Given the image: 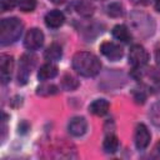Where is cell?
<instances>
[{"mask_svg":"<svg viewBox=\"0 0 160 160\" xmlns=\"http://www.w3.org/2000/svg\"><path fill=\"white\" fill-rule=\"evenodd\" d=\"M72 68L74 70L86 78L95 76L101 70V62L96 55L89 51H79L72 56Z\"/></svg>","mask_w":160,"mask_h":160,"instance_id":"1","label":"cell"},{"mask_svg":"<svg viewBox=\"0 0 160 160\" xmlns=\"http://www.w3.org/2000/svg\"><path fill=\"white\" fill-rule=\"evenodd\" d=\"M22 22L18 18H8L2 19L0 24V44L9 45L15 42L22 32Z\"/></svg>","mask_w":160,"mask_h":160,"instance_id":"2","label":"cell"},{"mask_svg":"<svg viewBox=\"0 0 160 160\" xmlns=\"http://www.w3.org/2000/svg\"><path fill=\"white\" fill-rule=\"evenodd\" d=\"M129 61L134 68H141V66L148 64L149 54L144 46L135 44L131 46V49L129 51Z\"/></svg>","mask_w":160,"mask_h":160,"instance_id":"3","label":"cell"},{"mask_svg":"<svg viewBox=\"0 0 160 160\" xmlns=\"http://www.w3.org/2000/svg\"><path fill=\"white\" fill-rule=\"evenodd\" d=\"M44 44V34L40 29H30L24 38V46L28 50H38Z\"/></svg>","mask_w":160,"mask_h":160,"instance_id":"4","label":"cell"},{"mask_svg":"<svg viewBox=\"0 0 160 160\" xmlns=\"http://www.w3.org/2000/svg\"><path fill=\"white\" fill-rule=\"evenodd\" d=\"M35 64L34 58H31L30 55H22L20 59V64H19V72H18V80L19 84L24 85L28 81V78L31 72V69Z\"/></svg>","mask_w":160,"mask_h":160,"instance_id":"5","label":"cell"},{"mask_svg":"<svg viewBox=\"0 0 160 160\" xmlns=\"http://www.w3.org/2000/svg\"><path fill=\"white\" fill-rule=\"evenodd\" d=\"M100 51L105 58H108L111 61H116V60L121 59V56L124 54L120 45H118L112 41H104L100 45Z\"/></svg>","mask_w":160,"mask_h":160,"instance_id":"6","label":"cell"},{"mask_svg":"<svg viewBox=\"0 0 160 160\" xmlns=\"http://www.w3.org/2000/svg\"><path fill=\"white\" fill-rule=\"evenodd\" d=\"M12 66H14L12 56H10L8 54H1L0 55V78H1L2 84H6L10 81Z\"/></svg>","mask_w":160,"mask_h":160,"instance_id":"7","label":"cell"},{"mask_svg":"<svg viewBox=\"0 0 160 160\" xmlns=\"http://www.w3.org/2000/svg\"><path fill=\"white\" fill-rule=\"evenodd\" d=\"M151 135L148 130V128L144 124H139L135 129V135H134V140H135V146L139 150H144L148 148L149 142H150Z\"/></svg>","mask_w":160,"mask_h":160,"instance_id":"8","label":"cell"},{"mask_svg":"<svg viewBox=\"0 0 160 160\" xmlns=\"http://www.w3.org/2000/svg\"><path fill=\"white\" fill-rule=\"evenodd\" d=\"M88 129V122L84 118L81 116H75L69 121L68 130L72 136H81L86 132Z\"/></svg>","mask_w":160,"mask_h":160,"instance_id":"9","label":"cell"},{"mask_svg":"<svg viewBox=\"0 0 160 160\" xmlns=\"http://www.w3.org/2000/svg\"><path fill=\"white\" fill-rule=\"evenodd\" d=\"M65 21V16L60 10H51L45 15V24L50 29L60 28Z\"/></svg>","mask_w":160,"mask_h":160,"instance_id":"10","label":"cell"},{"mask_svg":"<svg viewBox=\"0 0 160 160\" xmlns=\"http://www.w3.org/2000/svg\"><path fill=\"white\" fill-rule=\"evenodd\" d=\"M109 108H110V105H109L108 100H105V99H96V100H94L89 105V111L91 114H94V115L102 116V115H105L109 111Z\"/></svg>","mask_w":160,"mask_h":160,"instance_id":"11","label":"cell"},{"mask_svg":"<svg viewBox=\"0 0 160 160\" xmlns=\"http://www.w3.org/2000/svg\"><path fill=\"white\" fill-rule=\"evenodd\" d=\"M58 75V66L51 64V62H48V64H44L39 72H38V78L39 80H49V79H52Z\"/></svg>","mask_w":160,"mask_h":160,"instance_id":"12","label":"cell"},{"mask_svg":"<svg viewBox=\"0 0 160 160\" xmlns=\"http://www.w3.org/2000/svg\"><path fill=\"white\" fill-rule=\"evenodd\" d=\"M75 10L78 14H80L81 16H85V18H89L94 14L95 11V6L92 5V2L88 1V0H79L75 2Z\"/></svg>","mask_w":160,"mask_h":160,"instance_id":"13","label":"cell"},{"mask_svg":"<svg viewBox=\"0 0 160 160\" xmlns=\"http://www.w3.org/2000/svg\"><path fill=\"white\" fill-rule=\"evenodd\" d=\"M61 55H62L61 46H60L59 44H56V42H52L51 45H49L48 49H46L45 52H44V58H45L48 61H50V62H51V61H58V60H60Z\"/></svg>","mask_w":160,"mask_h":160,"instance_id":"14","label":"cell"},{"mask_svg":"<svg viewBox=\"0 0 160 160\" xmlns=\"http://www.w3.org/2000/svg\"><path fill=\"white\" fill-rule=\"evenodd\" d=\"M111 34H112V36H114L116 40H120V41H122V42H128V41H130V39H131V35H130L128 28H126L125 25H122V24L115 25V26L112 28V30H111Z\"/></svg>","mask_w":160,"mask_h":160,"instance_id":"15","label":"cell"},{"mask_svg":"<svg viewBox=\"0 0 160 160\" xmlns=\"http://www.w3.org/2000/svg\"><path fill=\"white\" fill-rule=\"evenodd\" d=\"M102 148H104V151L108 152V154L115 152L119 148V139L114 134L106 135L105 139H104V142H102Z\"/></svg>","mask_w":160,"mask_h":160,"instance_id":"16","label":"cell"},{"mask_svg":"<svg viewBox=\"0 0 160 160\" xmlns=\"http://www.w3.org/2000/svg\"><path fill=\"white\" fill-rule=\"evenodd\" d=\"M36 92L41 96H51L59 92L58 86L54 84H42L36 89Z\"/></svg>","mask_w":160,"mask_h":160,"instance_id":"17","label":"cell"},{"mask_svg":"<svg viewBox=\"0 0 160 160\" xmlns=\"http://www.w3.org/2000/svg\"><path fill=\"white\" fill-rule=\"evenodd\" d=\"M61 86L65 89V90H75L78 86H79V81L70 74H65L61 79Z\"/></svg>","mask_w":160,"mask_h":160,"instance_id":"18","label":"cell"},{"mask_svg":"<svg viewBox=\"0 0 160 160\" xmlns=\"http://www.w3.org/2000/svg\"><path fill=\"white\" fill-rule=\"evenodd\" d=\"M106 12L112 18H119L124 14V8L120 2H111L106 6Z\"/></svg>","mask_w":160,"mask_h":160,"instance_id":"19","label":"cell"},{"mask_svg":"<svg viewBox=\"0 0 160 160\" xmlns=\"http://www.w3.org/2000/svg\"><path fill=\"white\" fill-rule=\"evenodd\" d=\"M149 116H150V120L154 125L156 126H160V101L155 102L151 109H150V112H149Z\"/></svg>","mask_w":160,"mask_h":160,"instance_id":"20","label":"cell"},{"mask_svg":"<svg viewBox=\"0 0 160 160\" xmlns=\"http://www.w3.org/2000/svg\"><path fill=\"white\" fill-rule=\"evenodd\" d=\"M19 8L24 12L32 11L36 8V0H19Z\"/></svg>","mask_w":160,"mask_h":160,"instance_id":"21","label":"cell"},{"mask_svg":"<svg viewBox=\"0 0 160 160\" xmlns=\"http://www.w3.org/2000/svg\"><path fill=\"white\" fill-rule=\"evenodd\" d=\"M18 0H0V6L1 11H9L16 6Z\"/></svg>","mask_w":160,"mask_h":160,"instance_id":"22","label":"cell"},{"mask_svg":"<svg viewBox=\"0 0 160 160\" xmlns=\"http://www.w3.org/2000/svg\"><path fill=\"white\" fill-rule=\"evenodd\" d=\"M132 96H134L135 102H138V104H144L145 100H146V94H145L142 90L135 89V90L132 91Z\"/></svg>","mask_w":160,"mask_h":160,"instance_id":"23","label":"cell"},{"mask_svg":"<svg viewBox=\"0 0 160 160\" xmlns=\"http://www.w3.org/2000/svg\"><path fill=\"white\" fill-rule=\"evenodd\" d=\"M134 5H138V6H146V5H149L152 0H130Z\"/></svg>","mask_w":160,"mask_h":160,"instance_id":"24","label":"cell"},{"mask_svg":"<svg viewBox=\"0 0 160 160\" xmlns=\"http://www.w3.org/2000/svg\"><path fill=\"white\" fill-rule=\"evenodd\" d=\"M28 130H29V124H28L26 121H22V122L19 125V131L22 132V134H25Z\"/></svg>","mask_w":160,"mask_h":160,"instance_id":"25","label":"cell"},{"mask_svg":"<svg viewBox=\"0 0 160 160\" xmlns=\"http://www.w3.org/2000/svg\"><path fill=\"white\" fill-rule=\"evenodd\" d=\"M155 60H156L158 65H160V49H158L155 52Z\"/></svg>","mask_w":160,"mask_h":160,"instance_id":"26","label":"cell"},{"mask_svg":"<svg viewBox=\"0 0 160 160\" xmlns=\"http://www.w3.org/2000/svg\"><path fill=\"white\" fill-rule=\"evenodd\" d=\"M52 4H56V5H60V4H64L65 0H50Z\"/></svg>","mask_w":160,"mask_h":160,"instance_id":"27","label":"cell"},{"mask_svg":"<svg viewBox=\"0 0 160 160\" xmlns=\"http://www.w3.org/2000/svg\"><path fill=\"white\" fill-rule=\"evenodd\" d=\"M155 9L160 12V0H155Z\"/></svg>","mask_w":160,"mask_h":160,"instance_id":"28","label":"cell"},{"mask_svg":"<svg viewBox=\"0 0 160 160\" xmlns=\"http://www.w3.org/2000/svg\"><path fill=\"white\" fill-rule=\"evenodd\" d=\"M155 150H156V152L160 155V141L156 144V146H155Z\"/></svg>","mask_w":160,"mask_h":160,"instance_id":"29","label":"cell"}]
</instances>
